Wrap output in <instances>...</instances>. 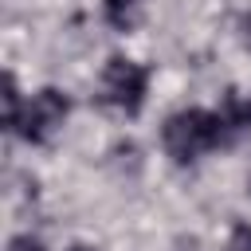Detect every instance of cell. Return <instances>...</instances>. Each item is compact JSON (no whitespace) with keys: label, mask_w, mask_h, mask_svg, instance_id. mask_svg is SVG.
<instances>
[{"label":"cell","mask_w":251,"mask_h":251,"mask_svg":"<svg viewBox=\"0 0 251 251\" xmlns=\"http://www.w3.org/2000/svg\"><path fill=\"white\" fill-rule=\"evenodd\" d=\"M20 110H24V102H20V86H16L12 75H4V122H8V129H16Z\"/></svg>","instance_id":"6"},{"label":"cell","mask_w":251,"mask_h":251,"mask_svg":"<svg viewBox=\"0 0 251 251\" xmlns=\"http://www.w3.org/2000/svg\"><path fill=\"white\" fill-rule=\"evenodd\" d=\"M227 141H231V137H227V129H224L220 110H200V106L176 110V114H169L165 126H161V145H165V153H169L176 165H192V161H200L204 153H212V149H220V145H227Z\"/></svg>","instance_id":"1"},{"label":"cell","mask_w":251,"mask_h":251,"mask_svg":"<svg viewBox=\"0 0 251 251\" xmlns=\"http://www.w3.org/2000/svg\"><path fill=\"white\" fill-rule=\"evenodd\" d=\"M145 90H149V71L126 55H114L106 67H102V78H98V98L122 114H137L145 106Z\"/></svg>","instance_id":"2"},{"label":"cell","mask_w":251,"mask_h":251,"mask_svg":"<svg viewBox=\"0 0 251 251\" xmlns=\"http://www.w3.org/2000/svg\"><path fill=\"white\" fill-rule=\"evenodd\" d=\"M224 251H251V224H235Z\"/></svg>","instance_id":"7"},{"label":"cell","mask_w":251,"mask_h":251,"mask_svg":"<svg viewBox=\"0 0 251 251\" xmlns=\"http://www.w3.org/2000/svg\"><path fill=\"white\" fill-rule=\"evenodd\" d=\"M71 251H98V247H86V243H75Z\"/></svg>","instance_id":"9"},{"label":"cell","mask_w":251,"mask_h":251,"mask_svg":"<svg viewBox=\"0 0 251 251\" xmlns=\"http://www.w3.org/2000/svg\"><path fill=\"white\" fill-rule=\"evenodd\" d=\"M102 12L114 31H133L145 16V0H102Z\"/></svg>","instance_id":"5"},{"label":"cell","mask_w":251,"mask_h":251,"mask_svg":"<svg viewBox=\"0 0 251 251\" xmlns=\"http://www.w3.org/2000/svg\"><path fill=\"white\" fill-rule=\"evenodd\" d=\"M67 114H71L67 94L55 90V86H43V90H35V94L24 102V110H20V118H16V133H20L24 141H31V145H47V141L63 129Z\"/></svg>","instance_id":"3"},{"label":"cell","mask_w":251,"mask_h":251,"mask_svg":"<svg viewBox=\"0 0 251 251\" xmlns=\"http://www.w3.org/2000/svg\"><path fill=\"white\" fill-rule=\"evenodd\" d=\"M8 251H43V243L31 239V235H16V239L8 243Z\"/></svg>","instance_id":"8"},{"label":"cell","mask_w":251,"mask_h":251,"mask_svg":"<svg viewBox=\"0 0 251 251\" xmlns=\"http://www.w3.org/2000/svg\"><path fill=\"white\" fill-rule=\"evenodd\" d=\"M216 110H220L224 129H227V137H231V141H235V137H243V133L251 129V98H243L239 90H227V94H224V102H220Z\"/></svg>","instance_id":"4"}]
</instances>
